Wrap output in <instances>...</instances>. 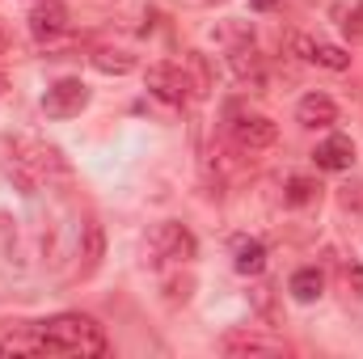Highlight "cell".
<instances>
[{
  "instance_id": "obj_8",
  "label": "cell",
  "mask_w": 363,
  "mask_h": 359,
  "mask_svg": "<svg viewBox=\"0 0 363 359\" xmlns=\"http://www.w3.org/2000/svg\"><path fill=\"white\" fill-rule=\"evenodd\" d=\"M296 123L300 127H334L338 123V106H334V97L330 93H304L300 97V106H296Z\"/></svg>"
},
{
  "instance_id": "obj_3",
  "label": "cell",
  "mask_w": 363,
  "mask_h": 359,
  "mask_svg": "<svg viewBox=\"0 0 363 359\" xmlns=\"http://www.w3.org/2000/svg\"><path fill=\"white\" fill-rule=\"evenodd\" d=\"M89 106V85L85 81H77V77H64V81H55L47 97H43V110H47V118H72V114H81Z\"/></svg>"
},
{
  "instance_id": "obj_21",
  "label": "cell",
  "mask_w": 363,
  "mask_h": 359,
  "mask_svg": "<svg viewBox=\"0 0 363 359\" xmlns=\"http://www.w3.org/2000/svg\"><path fill=\"white\" fill-rule=\"evenodd\" d=\"M342 283H347V287H355V296H359V292H363V270L359 267H342Z\"/></svg>"
},
{
  "instance_id": "obj_5",
  "label": "cell",
  "mask_w": 363,
  "mask_h": 359,
  "mask_svg": "<svg viewBox=\"0 0 363 359\" xmlns=\"http://www.w3.org/2000/svg\"><path fill=\"white\" fill-rule=\"evenodd\" d=\"M152 254H157L161 263H190V258H194V233H190L186 224H174V220L157 224V233H152Z\"/></svg>"
},
{
  "instance_id": "obj_12",
  "label": "cell",
  "mask_w": 363,
  "mask_h": 359,
  "mask_svg": "<svg viewBox=\"0 0 363 359\" xmlns=\"http://www.w3.org/2000/svg\"><path fill=\"white\" fill-rule=\"evenodd\" d=\"M228 355H283V343L274 338H262V334H250V330H237L220 343Z\"/></svg>"
},
{
  "instance_id": "obj_13",
  "label": "cell",
  "mask_w": 363,
  "mask_h": 359,
  "mask_svg": "<svg viewBox=\"0 0 363 359\" xmlns=\"http://www.w3.org/2000/svg\"><path fill=\"white\" fill-rule=\"evenodd\" d=\"M233 267L241 275H262L267 270V245L254 237H237L233 241Z\"/></svg>"
},
{
  "instance_id": "obj_23",
  "label": "cell",
  "mask_w": 363,
  "mask_h": 359,
  "mask_svg": "<svg viewBox=\"0 0 363 359\" xmlns=\"http://www.w3.org/2000/svg\"><path fill=\"white\" fill-rule=\"evenodd\" d=\"M4 89H9V77H4V72H0V97H4Z\"/></svg>"
},
{
  "instance_id": "obj_7",
  "label": "cell",
  "mask_w": 363,
  "mask_h": 359,
  "mask_svg": "<svg viewBox=\"0 0 363 359\" xmlns=\"http://www.w3.org/2000/svg\"><path fill=\"white\" fill-rule=\"evenodd\" d=\"M64 30H68V9H64L60 0H38V4L30 9V34H34L38 43H55Z\"/></svg>"
},
{
  "instance_id": "obj_18",
  "label": "cell",
  "mask_w": 363,
  "mask_h": 359,
  "mask_svg": "<svg viewBox=\"0 0 363 359\" xmlns=\"http://www.w3.org/2000/svg\"><path fill=\"white\" fill-rule=\"evenodd\" d=\"M317 190H321V186L313 178H291L287 182V203H291V207H304V203L317 199Z\"/></svg>"
},
{
  "instance_id": "obj_1",
  "label": "cell",
  "mask_w": 363,
  "mask_h": 359,
  "mask_svg": "<svg viewBox=\"0 0 363 359\" xmlns=\"http://www.w3.org/2000/svg\"><path fill=\"white\" fill-rule=\"evenodd\" d=\"M38 330H43L51 355H106V347H110L106 330L85 313H60V317L43 321Z\"/></svg>"
},
{
  "instance_id": "obj_24",
  "label": "cell",
  "mask_w": 363,
  "mask_h": 359,
  "mask_svg": "<svg viewBox=\"0 0 363 359\" xmlns=\"http://www.w3.org/2000/svg\"><path fill=\"white\" fill-rule=\"evenodd\" d=\"M4 43H9V38H4V30H0V51H4Z\"/></svg>"
},
{
  "instance_id": "obj_15",
  "label": "cell",
  "mask_w": 363,
  "mask_h": 359,
  "mask_svg": "<svg viewBox=\"0 0 363 359\" xmlns=\"http://www.w3.org/2000/svg\"><path fill=\"white\" fill-rule=\"evenodd\" d=\"M287 292L300 300V304H313L321 292H325V275L317 267H300L296 275H291V283H287Z\"/></svg>"
},
{
  "instance_id": "obj_17",
  "label": "cell",
  "mask_w": 363,
  "mask_h": 359,
  "mask_svg": "<svg viewBox=\"0 0 363 359\" xmlns=\"http://www.w3.org/2000/svg\"><path fill=\"white\" fill-rule=\"evenodd\" d=\"M81 258H85V263H81V275H93V270H97V258H101V224H97V220H89V224H85V250H81Z\"/></svg>"
},
{
  "instance_id": "obj_22",
  "label": "cell",
  "mask_w": 363,
  "mask_h": 359,
  "mask_svg": "<svg viewBox=\"0 0 363 359\" xmlns=\"http://www.w3.org/2000/svg\"><path fill=\"white\" fill-rule=\"evenodd\" d=\"M279 0H254V9H274Z\"/></svg>"
},
{
  "instance_id": "obj_10",
  "label": "cell",
  "mask_w": 363,
  "mask_h": 359,
  "mask_svg": "<svg viewBox=\"0 0 363 359\" xmlns=\"http://www.w3.org/2000/svg\"><path fill=\"white\" fill-rule=\"evenodd\" d=\"M0 355H51V347L38 326H17L0 334Z\"/></svg>"
},
{
  "instance_id": "obj_4",
  "label": "cell",
  "mask_w": 363,
  "mask_h": 359,
  "mask_svg": "<svg viewBox=\"0 0 363 359\" xmlns=\"http://www.w3.org/2000/svg\"><path fill=\"white\" fill-rule=\"evenodd\" d=\"M144 81H148V93L165 106H186V97H190V77L178 64H152Z\"/></svg>"
},
{
  "instance_id": "obj_14",
  "label": "cell",
  "mask_w": 363,
  "mask_h": 359,
  "mask_svg": "<svg viewBox=\"0 0 363 359\" xmlns=\"http://www.w3.org/2000/svg\"><path fill=\"white\" fill-rule=\"evenodd\" d=\"M228 64H233V72H237L241 81H254V85H262V81H267L262 55L254 51V43H241V47H233V51H228Z\"/></svg>"
},
{
  "instance_id": "obj_16",
  "label": "cell",
  "mask_w": 363,
  "mask_h": 359,
  "mask_svg": "<svg viewBox=\"0 0 363 359\" xmlns=\"http://www.w3.org/2000/svg\"><path fill=\"white\" fill-rule=\"evenodd\" d=\"M93 68L106 72V77H127V72L135 68V55H127V51H118V47H97V51H93Z\"/></svg>"
},
{
  "instance_id": "obj_19",
  "label": "cell",
  "mask_w": 363,
  "mask_h": 359,
  "mask_svg": "<svg viewBox=\"0 0 363 359\" xmlns=\"http://www.w3.org/2000/svg\"><path fill=\"white\" fill-rule=\"evenodd\" d=\"M342 30H347V34H351L355 43H363V4H359V9H351V13H347Z\"/></svg>"
},
{
  "instance_id": "obj_9",
  "label": "cell",
  "mask_w": 363,
  "mask_h": 359,
  "mask_svg": "<svg viewBox=\"0 0 363 359\" xmlns=\"http://www.w3.org/2000/svg\"><path fill=\"white\" fill-rule=\"evenodd\" d=\"M291 47L300 51V60H308V64H321V68H330V72H347L351 68V55L342 51V47H330V43H313V38H291Z\"/></svg>"
},
{
  "instance_id": "obj_20",
  "label": "cell",
  "mask_w": 363,
  "mask_h": 359,
  "mask_svg": "<svg viewBox=\"0 0 363 359\" xmlns=\"http://www.w3.org/2000/svg\"><path fill=\"white\" fill-rule=\"evenodd\" d=\"M342 207L347 211H363V186H347L342 190Z\"/></svg>"
},
{
  "instance_id": "obj_6",
  "label": "cell",
  "mask_w": 363,
  "mask_h": 359,
  "mask_svg": "<svg viewBox=\"0 0 363 359\" xmlns=\"http://www.w3.org/2000/svg\"><path fill=\"white\" fill-rule=\"evenodd\" d=\"M233 140L245 153H262V148H271L274 140H279V127H274V118H267V114H241L233 123Z\"/></svg>"
},
{
  "instance_id": "obj_11",
  "label": "cell",
  "mask_w": 363,
  "mask_h": 359,
  "mask_svg": "<svg viewBox=\"0 0 363 359\" xmlns=\"http://www.w3.org/2000/svg\"><path fill=\"white\" fill-rule=\"evenodd\" d=\"M313 161H317V170H330V174H342V170H351V161H355V144H351L347 136H330L325 144H317V153H313Z\"/></svg>"
},
{
  "instance_id": "obj_2",
  "label": "cell",
  "mask_w": 363,
  "mask_h": 359,
  "mask_svg": "<svg viewBox=\"0 0 363 359\" xmlns=\"http://www.w3.org/2000/svg\"><path fill=\"white\" fill-rule=\"evenodd\" d=\"M9 161H13V174L26 182V186H38V182L47 178H64L68 174V161L60 157V148L55 144H43V140H34V136H17V140H9Z\"/></svg>"
}]
</instances>
